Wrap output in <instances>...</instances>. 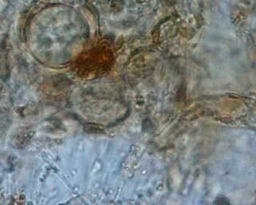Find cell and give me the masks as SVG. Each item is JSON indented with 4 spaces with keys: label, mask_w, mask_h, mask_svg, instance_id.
<instances>
[]
</instances>
